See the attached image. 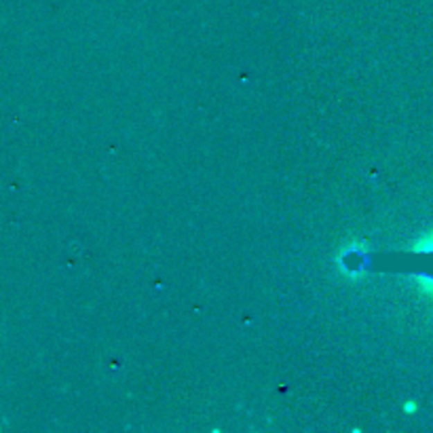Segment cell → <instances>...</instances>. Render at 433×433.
Here are the masks:
<instances>
[{"mask_svg":"<svg viewBox=\"0 0 433 433\" xmlns=\"http://www.w3.org/2000/svg\"><path fill=\"white\" fill-rule=\"evenodd\" d=\"M412 249L418 251V254H433V231H429L427 235H423V237L414 243Z\"/></svg>","mask_w":433,"mask_h":433,"instance_id":"obj_1","label":"cell"},{"mask_svg":"<svg viewBox=\"0 0 433 433\" xmlns=\"http://www.w3.org/2000/svg\"><path fill=\"white\" fill-rule=\"evenodd\" d=\"M418 285L423 288L425 294H429L433 298V277H418Z\"/></svg>","mask_w":433,"mask_h":433,"instance_id":"obj_2","label":"cell"},{"mask_svg":"<svg viewBox=\"0 0 433 433\" xmlns=\"http://www.w3.org/2000/svg\"><path fill=\"white\" fill-rule=\"evenodd\" d=\"M416 408H418L416 402H406V404H404V412H406V414H414Z\"/></svg>","mask_w":433,"mask_h":433,"instance_id":"obj_3","label":"cell"}]
</instances>
